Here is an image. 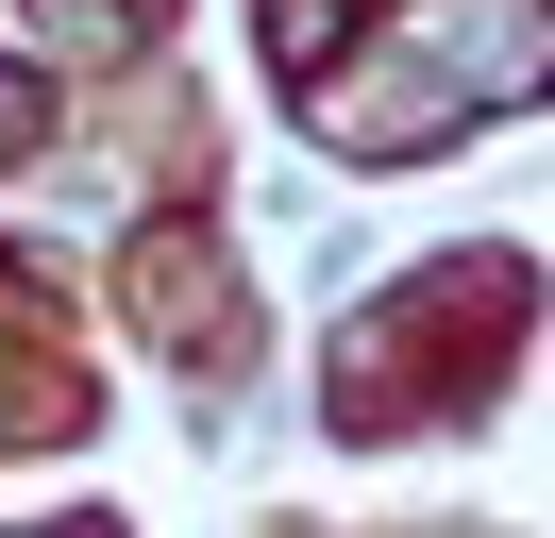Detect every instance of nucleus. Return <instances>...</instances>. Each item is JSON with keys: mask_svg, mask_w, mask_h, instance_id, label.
Here are the masks:
<instances>
[{"mask_svg": "<svg viewBox=\"0 0 555 538\" xmlns=\"http://www.w3.org/2000/svg\"><path fill=\"white\" fill-rule=\"evenodd\" d=\"M35 134H51V101L17 85V67H0V152H35Z\"/></svg>", "mask_w": 555, "mask_h": 538, "instance_id": "obj_1", "label": "nucleus"}]
</instances>
